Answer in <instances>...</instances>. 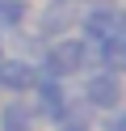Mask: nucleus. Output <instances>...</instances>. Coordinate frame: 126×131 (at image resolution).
<instances>
[{"mask_svg":"<svg viewBox=\"0 0 126 131\" xmlns=\"http://www.w3.org/2000/svg\"><path fill=\"white\" fill-rule=\"evenodd\" d=\"M76 17H80V4H72V0H42L38 9L30 13V30L42 38V42H50V38L72 34Z\"/></svg>","mask_w":126,"mask_h":131,"instance_id":"obj_3","label":"nucleus"},{"mask_svg":"<svg viewBox=\"0 0 126 131\" xmlns=\"http://www.w3.org/2000/svg\"><path fill=\"white\" fill-rule=\"evenodd\" d=\"M92 131H126V114H122V110L97 114V118H92Z\"/></svg>","mask_w":126,"mask_h":131,"instance_id":"obj_10","label":"nucleus"},{"mask_svg":"<svg viewBox=\"0 0 126 131\" xmlns=\"http://www.w3.org/2000/svg\"><path fill=\"white\" fill-rule=\"evenodd\" d=\"M0 131H38L30 97H0Z\"/></svg>","mask_w":126,"mask_h":131,"instance_id":"obj_6","label":"nucleus"},{"mask_svg":"<svg viewBox=\"0 0 126 131\" xmlns=\"http://www.w3.org/2000/svg\"><path fill=\"white\" fill-rule=\"evenodd\" d=\"M92 68V42H84L80 34H63V38H50L38 55V72L42 76H55V80H80L84 72Z\"/></svg>","mask_w":126,"mask_h":131,"instance_id":"obj_1","label":"nucleus"},{"mask_svg":"<svg viewBox=\"0 0 126 131\" xmlns=\"http://www.w3.org/2000/svg\"><path fill=\"white\" fill-rule=\"evenodd\" d=\"M38 80V63L25 55H4L0 59V97H25Z\"/></svg>","mask_w":126,"mask_h":131,"instance_id":"obj_5","label":"nucleus"},{"mask_svg":"<svg viewBox=\"0 0 126 131\" xmlns=\"http://www.w3.org/2000/svg\"><path fill=\"white\" fill-rule=\"evenodd\" d=\"M92 118H97V114H92L88 106H84L80 97L72 93V102H67V110L59 114L55 123H50V131H92Z\"/></svg>","mask_w":126,"mask_h":131,"instance_id":"obj_8","label":"nucleus"},{"mask_svg":"<svg viewBox=\"0 0 126 131\" xmlns=\"http://www.w3.org/2000/svg\"><path fill=\"white\" fill-rule=\"evenodd\" d=\"M30 13H34V0H0V34L30 26Z\"/></svg>","mask_w":126,"mask_h":131,"instance_id":"obj_9","label":"nucleus"},{"mask_svg":"<svg viewBox=\"0 0 126 131\" xmlns=\"http://www.w3.org/2000/svg\"><path fill=\"white\" fill-rule=\"evenodd\" d=\"M92 68L122 72V68H126V34H114V38L92 42Z\"/></svg>","mask_w":126,"mask_h":131,"instance_id":"obj_7","label":"nucleus"},{"mask_svg":"<svg viewBox=\"0 0 126 131\" xmlns=\"http://www.w3.org/2000/svg\"><path fill=\"white\" fill-rule=\"evenodd\" d=\"M4 55H8V47H4V34H0V59H4Z\"/></svg>","mask_w":126,"mask_h":131,"instance_id":"obj_11","label":"nucleus"},{"mask_svg":"<svg viewBox=\"0 0 126 131\" xmlns=\"http://www.w3.org/2000/svg\"><path fill=\"white\" fill-rule=\"evenodd\" d=\"M25 97H30V106H34L38 127H50V123L67 110L72 89H67V80H55V76H42V72H38V80H34V89H30Z\"/></svg>","mask_w":126,"mask_h":131,"instance_id":"obj_4","label":"nucleus"},{"mask_svg":"<svg viewBox=\"0 0 126 131\" xmlns=\"http://www.w3.org/2000/svg\"><path fill=\"white\" fill-rule=\"evenodd\" d=\"M80 97L84 106H88L92 114H109V110H122V97H126V89H122V72H105V68H88L80 76Z\"/></svg>","mask_w":126,"mask_h":131,"instance_id":"obj_2","label":"nucleus"}]
</instances>
